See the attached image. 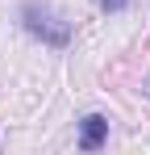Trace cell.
<instances>
[{
  "label": "cell",
  "mask_w": 150,
  "mask_h": 155,
  "mask_svg": "<svg viewBox=\"0 0 150 155\" xmlns=\"http://www.w3.org/2000/svg\"><path fill=\"white\" fill-rule=\"evenodd\" d=\"M17 21H21V29L33 42H42L50 51H67V46H71V25H67L50 4H42V0H25L21 8H17Z\"/></svg>",
  "instance_id": "6da1fadb"
},
{
  "label": "cell",
  "mask_w": 150,
  "mask_h": 155,
  "mask_svg": "<svg viewBox=\"0 0 150 155\" xmlns=\"http://www.w3.org/2000/svg\"><path fill=\"white\" fill-rule=\"evenodd\" d=\"M108 143V117L104 113H83L79 117V134H75V147L79 151H100Z\"/></svg>",
  "instance_id": "7a4b0ae2"
},
{
  "label": "cell",
  "mask_w": 150,
  "mask_h": 155,
  "mask_svg": "<svg viewBox=\"0 0 150 155\" xmlns=\"http://www.w3.org/2000/svg\"><path fill=\"white\" fill-rule=\"evenodd\" d=\"M100 8H104V13H125L129 0H100Z\"/></svg>",
  "instance_id": "3957f363"
},
{
  "label": "cell",
  "mask_w": 150,
  "mask_h": 155,
  "mask_svg": "<svg viewBox=\"0 0 150 155\" xmlns=\"http://www.w3.org/2000/svg\"><path fill=\"white\" fill-rule=\"evenodd\" d=\"M146 88H150V80H146Z\"/></svg>",
  "instance_id": "277c9868"
}]
</instances>
